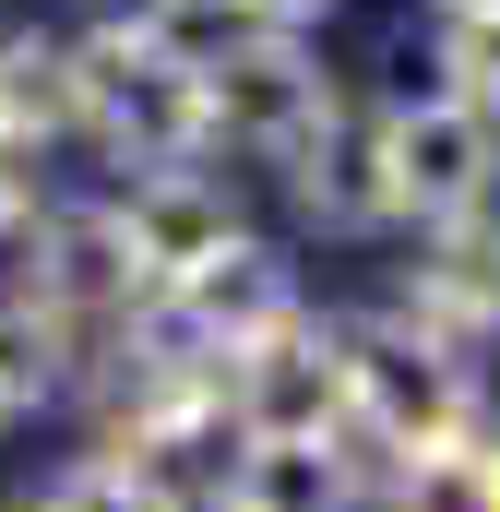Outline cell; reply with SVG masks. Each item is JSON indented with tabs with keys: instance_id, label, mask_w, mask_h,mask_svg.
<instances>
[{
	"instance_id": "13",
	"label": "cell",
	"mask_w": 500,
	"mask_h": 512,
	"mask_svg": "<svg viewBox=\"0 0 500 512\" xmlns=\"http://www.w3.org/2000/svg\"><path fill=\"white\" fill-rule=\"evenodd\" d=\"M274 191L298 203V227H310V239H393V227H381V179H370V108L334 131L322 155H298Z\"/></svg>"
},
{
	"instance_id": "4",
	"label": "cell",
	"mask_w": 500,
	"mask_h": 512,
	"mask_svg": "<svg viewBox=\"0 0 500 512\" xmlns=\"http://www.w3.org/2000/svg\"><path fill=\"white\" fill-rule=\"evenodd\" d=\"M370 179H381V227L393 239H429L453 215H489L500 203V120L441 96L429 72L417 84H381L370 96Z\"/></svg>"
},
{
	"instance_id": "9",
	"label": "cell",
	"mask_w": 500,
	"mask_h": 512,
	"mask_svg": "<svg viewBox=\"0 0 500 512\" xmlns=\"http://www.w3.org/2000/svg\"><path fill=\"white\" fill-rule=\"evenodd\" d=\"M298 310H310V286H298V251H286V239H262V227H250V239L215 262V274L167 286V322H179V334H191L215 370H227V358H250V346H262L274 322H298Z\"/></svg>"
},
{
	"instance_id": "6",
	"label": "cell",
	"mask_w": 500,
	"mask_h": 512,
	"mask_svg": "<svg viewBox=\"0 0 500 512\" xmlns=\"http://www.w3.org/2000/svg\"><path fill=\"white\" fill-rule=\"evenodd\" d=\"M227 417L239 441H346V334L322 298L274 322L250 358H227Z\"/></svg>"
},
{
	"instance_id": "12",
	"label": "cell",
	"mask_w": 500,
	"mask_h": 512,
	"mask_svg": "<svg viewBox=\"0 0 500 512\" xmlns=\"http://www.w3.org/2000/svg\"><path fill=\"white\" fill-rule=\"evenodd\" d=\"M84 382H96V346H84L60 310H36V298H0V429H24V417H60Z\"/></svg>"
},
{
	"instance_id": "14",
	"label": "cell",
	"mask_w": 500,
	"mask_h": 512,
	"mask_svg": "<svg viewBox=\"0 0 500 512\" xmlns=\"http://www.w3.org/2000/svg\"><path fill=\"white\" fill-rule=\"evenodd\" d=\"M370 512H500V453H489V429L453 441V453H405V465L370 489Z\"/></svg>"
},
{
	"instance_id": "15",
	"label": "cell",
	"mask_w": 500,
	"mask_h": 512,
	"mask_svg": "<svg viewBox=\"0 0 500 512\" xmlns=\"http://www.w3.org/2000/svg\"><path fill=\"white\" fill-rule=\"evenodd\" d=\"M429 84L500 120V0H429Z\"/></svg>"
},
{
	"instance_id": "1",
	"label": "cell",
	"mask_w": 500,
	"mask_h": 512,
	"mask_svg": "<svg viewBox=\"0 0 500 512\" xmlns=\"http://www.w3.org/2000/svg\"><path fill=\"white\" fill-rule=\"evenodd\" d=\"M72 108H84V143H96L120 179L203 167V155H215V120H203V36H179V24H155V12H84V24H72Z\"/></svg>"
},
{
	"instance_id": "2",
	"label": "cell",
	"mask_w": 500,
	"mask_h": 512,
	"mask_svg": "<svg viewBox=\"0 0 500 512\" xmlns=\"http://www.w3.org/2000/svg\"><path fill=\"white\" fill-rule=\"evenodd\" d=\"M334 334H346V453H358L370 489L405 465V453H453V441L489 429V358L441 346V334L405 322L393 298L334 310Z\"/></svg>"
},
{
	"instance_id": "5",
	"label": "cell",
	"mask_w": 500,
	"mask_h": 512,
	"mask_svg": "<svg viewBox=\"0 0 500 512\" xmlns=\"http://www.w3.org/2000/svg\"><path fill=\"white\" fill-rule=\"evenodd\" d=\"M12 298H36V310H60L96 358L120 346L131 322H143V262L120 239V203L108 191H48L36 203V227H24V251H12Z\"/></svg>"
},
{
	"instance_id": "7",
	"label": "cell",
	"mask_w": 500,
	"mask_h": 512,
	"mask_svg": "<svg viewBox=\"0 0 500 512\" xmlns=\"http://www.w3.org/2000/svg\"><path fill=\"white\" fill-rule=\"evenodd\" d=\"M108 203H120V239L143 262V286L167 298V286H191V274H215V262L250 239V191L239 167H155V179H108Z\"/></svg>"
},
{
	"instance_id": "11",
	"label": "cell",
	"mask_w": 500,
	"mask_h": 512,
	"mask_svg": "<svg viewBox=\"0 0 500 512\" xmlns=\"http://www.w3.org/2000/svg\"><path fill=\"white\" fill-rule=\"evenodd\" d=\"M0 143L12 155H60L84 143V108H72V36L60 24H0Z\"/></svg>"
},
{
	"instance_id": "3",
	"label": "cell",
	"mask_w": 500,
	"mask_h": 512,
	"mask_svg": "<svg viewBox=\"0 0 500 512\" xmlns=\"http://www.w3.org/2000/svg\"><path fill=\"white\" fill-rule=\"evenodd\" d=\"M358 108H370V96H346V72H334L310 36H262V24L203 36V120H215V167H262V179H286L298 155H322Z\"/></svg>"
},
{
	"instance_id": "8",
	"label": "cell",
	"mask_w": 500,
	"mask_h": 512,
	"mask_svg": "<svg viewBox=\"0 0 500 512\" xmlns=\"http://www.w3.org/2000/svg\"><path fill=\"white\" fill-rule=\"evenodd\" d=\"M393 310H405V322H429L441 346L489 358V346H500V203H489V215H453V227H429V239H405Z\"/></svg>"
},
{
	"instance_id": "17",
	"label": "cell",
	"mask_w": 500,
	"mask_h": 512,
	"mask_svg": "<svg viewBox=\"0 0 500 512\" xmlns=\"http://www.w3.org/2000/svg\"><path fill=\"white\" fill-rule=\"evenodd\" d=\"M334 12H346V0H239V24H262V36H310V48H322Z\"/></svg>"
},
{
	"instance_id": "10",
	"label": "cell",
	"mask_w": 500,
	"mask_h": 512,
	"mask_svg": "<svg viewBox=\"0 0 500 512\" xmlns=\"http://www.w3.org/2000/svg\"><path fill=\"white\" fill-rule=\"evenodd\" d=\"M215 501L227 512H370V477L346 441H239Z\"/></svg>"
},
{
	"instance_id": "16",
	"label": "cell",
	"mask_w": 500,
	"mask_h": 512,
	"mask_svg": "<svg viewBox=\"0 0 500 512\" xmlns=\"http://www.w3.org/2000/svg\"><path fill=\"white\" fill-rule=\"evenodd\" d=\"M36 203H48V167H36V155H12V143H0V262L24 251V227H36Z\"/></svg>"
}]
</instances>
